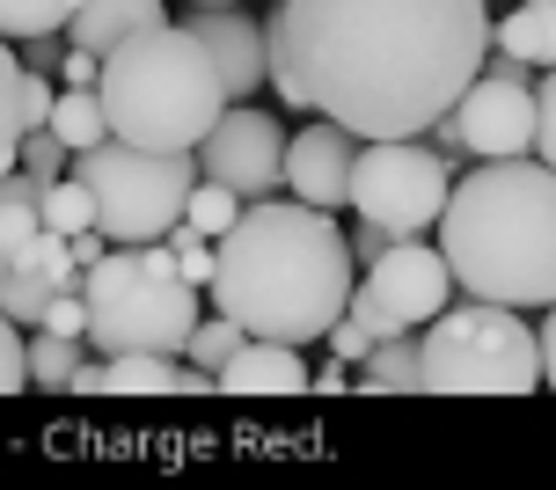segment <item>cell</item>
Returning <instances> with one entry per match:
<instances>
[{
  "mask_svg": "<svg viewBox=\"0 0 556 490\" xmlns=\"http://www.w3.org/2000/svg\"><path fill=\"white\" fill-rule=\"evenodd\" d=\"M271 88L359 139H417L476 81L491 0H271Z\"/></svg>",
  "mask_w": 556,
  "mask_h": 490,
  "instance_id": "obj_1",
  "label": "cell"
},
{
  "mask_svg": "<svg viewBox=\"0 0 556 490\" xmlns=\"http://www.w3.org/2000/svg\"><path fill=\"white\" fill-rule=\"evenodd\" d=\"M205 293L220 315L242 323V337H278V344H315L344 315L352 293V249L337 219L301 198H242V213L213 242V278Z\"/></svg>",
  "mask_w": 556,
  "mask_h": 490,
  "instance_id": "obj_2",
  "label": "cell"
},
{
  "mask_svg": "<svg viewBox=\"0 0 556 490\" xmlns=\"http://www.w3.org/2000/svg\"><path fill=\"white\" fill-rule=\"evenodd\" d=\"M440 256L469 300L505 307H549L556 300V168L534 154L476 162L446 184L440 205Z\"/></svg>",
  "mask_w": 556,
  "mask_h": 490,
  "instance_id": "obj_3",
  "label": "cell"
},
{
  "mask_svg": "<svg viewBox=\"0 0 556 490\" xmlns=\"http://www.w3.org/2000/svg\"><path fill=\"white\" fill-rule=\"evenodd\" d=\"M96 96H103L111 139L154 147V154H191L227 110L220 74L184 23H154L125 45H111L96 59Z\"/></svg>",
  "mask_w": 556,
  "mask_h": 490,
  "instance_id": "obj_4",
  "label": "cell"
},
{
  "mask_svg": "<svg viewBox=\"0 0 556 490\" xmlns=\"http://www.w3.org/2000/svg\"><path fill=\"white\" fill-rule=\"evenodd\" d=\"M96 352H184L198 323V286L176 272L168 242H111L81 272Z\"/></svg>",
  "mask_w": 556,
  "mask_h": 490,
  "instance_id": "obj_5",
  "label": "cell"
},
{
  "mask_svg": "<svg viewBox=\"0 0 556 490\" xmlns=\"http://www.w3.org/2000/svg\"><path fill=\"white\" fill-rule=\"evenodd\" d=\"M417 374L432 395H534L542 344L505 300H446L417 337Z\"/></svg>",
  "mask_w": 556,
  "mask_h": 490,
  "instance_id": "obj_6",
  "label": "cell"
},
{
  "mask_svg": "<svg viewBox=\"0 0 556 490\" xmlns=\"http://www.w3.org/2000/svg\"><path fill=\"white\" fill-rule=\"evenodd\" d=\"M74 176L88 184L96 227H103L111 242H162L168 227L184 219L198 162L191 154H154V147L103 139V147H81V154H74Z\"/></svg>",
  "mask_w": 556,
  "mask_h": 490,
  "instance_id": "obj_7",
  "label": "cell"
},
{
  "mask_svg": "<svg viewBox=\"0 0 556 490\" xmlns=\"http://www.w3.org/2000/svg\"><path fill=\"white\" fill-rule=\"evenodd\" d=\"M446 184H454V168L417 139H359V154H352V184H344V205L374 227H389V235H425L446 205Z\"/></svg>",
  "mask_w": 556,
  "mask_h": 490,
  "instance_id": "obj_8",
  "label": "cell"
},
{
  "mask_svg": "<svg viewBox=\"0 0 556 490\" xmlns=\"http://www.w3.org/2000/svg\"><path fill=\"white\" fill-rule=\"evenodd\" d=\"M359 293H366V307H374V329L395 337V329H425L446 300H454V272H446L440 242H425V235H395V242L366 264Z\"/></svg>",
  "mask_w": 556,
  "mask_h": 490,
  "instance_id": "obj_9",
  "label": "cell"
},
{
  "mask_svg": "<svg viewBox=\"0 0 556 490\" xmlns=\"http://www.w3.org/2000/svg\"><path fill=\"white\" fill-rule=\"evenodd\" d=\"M191 154H198V176L227 184L235 198L286 191V133H278L271 110H256V103H227Z\"/></svg>",
  "mask_w": 556,
  "mask_h": 490,
  "instance_id": "obj_10",
  "label": "cell"
},
{
  "mask_svg": "<svg viewBox=\"0 0 556 490\" xmlns=\"http://www.w3.org/2000/svg\"><path fill=\"white\" fill-rule=\"evenodd\" d=\"M184 29L205 45L227 103H250L256 88H271V45H264V23L250 15V0H205L184 15Z\"/></svg>",
  "mask_w": 556,
  "mask_h": 490,
  "instance_id": "obj_11",
  "label": "cell"
},
{
  "mask_svg": "<svg viewBox=\"0 0 556 490\" xmlns=\"http://www.w3.org/2000/svg\"><path fill=\"white\" fill-rule=\"evenodd\" d=\"M454 133L469 147V162H505V154H534V88L520 81H483L476 74L454 96Z\"/></svg>",
  "mask_w": 556,
  "mask_h": 490,
  "instance_id": "obj_12",
  "label": "cell"
},
{
  "mask_svg": "<svg viewBox=\"0 0 556 490\" xmlns=\"http://www.w3.org/2000/svg\"><path fill=\"white\" fill-rule=\"evenodd\" d=\"M352 154H359V133H344L337 117H307L301 133L286 139V191L301 205H344V184H352Z\"/></svg>",
  "mask_w": 556,
  "mask_h": 490,
  "instance_id": "obj_13",
  "label": "cell"
},
{
  "mask_svg": "<svg viewBox=\"0 0 556 490\" xmlns=\"http://www.w3.org/2000/svg\"><path fill=\"white\" fill-rule=\"evenodd\" d=\"M213 388H235V395H293V388H307V359H301V344L242 337V344L213 366Z\"/></svg>",
  "mask_w": 556,
  "mask_h": 490,
  "instance_id": "obj_14",
  "label": "cell"
},
{
  "mask_svg": "<svg viewBox=\"0 0 556 490\" xmlns=\"http://www.w3.org/2000/svg\"><path fill=\"white\" fill-rule=\"evenodd\" d=\"M168 23L162 0H74V15H66V45H81V52H111V45H125V37H139V29Z\"/></svg>",
  "mask_w": 556,
  "mask_h": 490,
  "instance_id": "obj_15",
  "label": "cell"
},
{
  "mask_svg": "<svg viewBox=\"0 0 556 490\" xmlns=\"http://www.w3.org/2000/svg\"><path fill=\"white\" fill-rule=\"evenodd\" d=\"M491 45L513 59H528L534 74L556 66V0H520L505 23H491Z\"/></svg>",
  "mask_w": 556,
  "mask_h": 490,
  "instance_id": "obj_16",
  "label": "cell"
},
{
  "mask_svg": "<svg viewBox=\"0 0 556 490\" xmlns=\"http://www.w3.org/2000/svg\"><path fill=\"white\" fill-rule=\"evenodd\" d=\"M45 133H52L66 154L103 147V139H111V117H103V96H96V81H88V88H59V96H52V117H45Z\"/></svg>",
  "mask_w": 556,
  "mask_h": 490,
  "instance_id": "obj_17",
  "label": "cell"
},
{
  "mask_svg": "<svg viewBox=\"0 0 556 490\" xmlns=\"http://www.w3.org/2000/svg\"><path fill=\"white\" fill-rule=\"evenodd\" d=\"M359 388H374V395L425 388V374H417V337H410V329H395V337H374V352L359 359Z\"/></svg>",
  "mask_w": 556,
  "mask_h": 490,
  "instance_id": "obj_18",
  "label": "cell"
},
{
  "mask_svg": "<svg viewBox=\"0 0 556 490\" xmlns=\"http://www.w3.org/2000/svg\"><path fill=\"white\" fill-rule=\"evenodd\" d=\"M37 176L29 168H0V256H15V249L45 227V213H37Z\"/></svg>",
  "mask_w": 556,
  "mask_h": 490,
  "instance_id": "obj_19",
  "label": "cell"
},
{
  "mask_svg": "<svg viewBox=\"0 0 556 490\" xmlns=\"http://www.w3.org/2000/svg\"><path fill=\"white\" fill-rule=\"evenodd\" d=\"M23 366H29V388H74V366H81V337L37 329V337H23Z\"/></svg>",
  "mask_w": 556,
  "mask_h": 490,
  "instance_id": "obj_20",
  "label": "cell"
},
{
  "mask_svg": "<svg viewBox=\"0 0 556 490\" xmlns=\"http://www.w3.org/2000/svg\"><path fill=\"white\" fill-rule=\"evenodd\" d=\"M37 213H45L52 235H81V227H96V198H88V184L66 168V176H52V184L37 191Z\"/></svg>",
  "mask_w": 556,
  "mask_h": 490,
  "instance_id": "obj_21",
  "label": "cell"
},
{
  "mask_svg": "<svg viewBox=\"0 0 556 490\" xmlns=\"http://www.w3.org/2000/svg\"><path fill=\"white\" fill-rule=\"evenodd\" d=\"M8 264H15V272H37L45 286H52V293H59V286H81V264H74L66 235H52V227H37V235H29V242L15 249Z\"/></svg>",
  "mask_w": 556,
  "mask_h": 490,
  "instance_id": "obj_22",
  "label": "cell"
},
{
  "mask_svg": "<svg viewBox=\"0 0 556 490\" xmlns=\"http://www.w3.org/2000/svg\"><path fill=\"white\" fill-rule=\"evenodd\" d=\"M235 213H242V198L227 191V184H213V176H198L191 198H184V227H198L205 242H220L227 227H235Z\"/></svg>",
  "mask_w": 556,
  "mask_h": 490,
  "instance_id": "obj_23",
  "label": "cell"
},
{
  "mask_svg": "<svg viewBox=\"0 0 556 490\" xmlns=\"http://www.w3.org/2000/svg\"><path fill=\"white\" fill-rule=\"evenodd\" d=\"M74 0H0V37L23 45V37H45V29H66Z\"/></svg>",
  "mask_w": 556,
  "mask_h": 490,
  "instance_id": "obj_24",
  "label": "cell"
},
{
  "mask_svg": "<svg viewBox=\"0 0 556 490\" xmlns=\"http://www.w3.org/2000/svg\"><path fill=\"white\" fill-rule=\"evenodd\" d=\"M23 66H15V45L0 37V168H15V139H23Z\"/></svg>",
  "mask_w": 556,
  "mask_h": 490,
  "instance_id": "obj_25",
  "label": "cell"
},
{
  "mask_svg": "<svg viewBox=\"0 0 556 490\" xmlns=\"http://www.w3.org/2000/svg\"><path fill=\"white\" fill-rule=\"evenodd\" d=\"M235 344H242V323H235V315H220V307H213V315H198V323H191V344H184V359H191V366H205V374H213V366H220V359L235 352Z\"/></svg>",
  "mask_w": 556,
  "mask_h": 490,
  "instance_id": "obj_26",
  "label": "cell"
},
{
  "mask_svg": "<svg viewBox=\"0 0 556 490\" xmlns=\"http://www.w3.org/2000/svg\"><path fill=\"white\" fill-rule=\"evenodd\" d=\"M45 300H52V286H45L37 272H15V264L0 272V315H8V323H37Z\"/></svg>",
  "mask_w": 556,
  "mask_h": 490,
  "instance_id": "obj_27",
  "label": "cell"
},
{
  "mask_svg": "<svg viewBox=\"0 0 556 490\" xmlns=\"http://www.w3.org/2000/svg\"><path fill=\"white\" fill-rule=\"evenodd\" d=\"M15 168H29L37 184H52V176H66V168H74V154H66V147H59V139L37 125V133L15 139Z\"/></svg>",
  "mask_w": 556,
  "mask_h": 490,
  "instance_id": "obj_28",
  "label": "cell"
},
{
  "mask_svg": "<svg viewBox=\"0 0 556 490\" xmlns=\"http://www.w3.org/2000/svg\"><path fill=\"white\" fill-rule=\"evenodd\" d=\"M162 242H168V256H176V272H184V278L198 286V293H205V278H213V242H205L198 227H184V219L168 227Z\"/></svg>",
  "mask_w": 556,
  "mask_h": 490,
  "instance_id": "obj_29",
  "label": "cell"
},
{
  "mask_svg": "<svg viewBox=\"0 0 556 490\" xmlns=\"http://www.w3.org/2000/svg\"><path fill=\"white\" fill-rule=\"evenodd\" d=\"M534 162L556 168V66L534 74Z\"/></svg>",
  "mask_w": 556,
  "mask_h": 490,
  "instance_id": "obj_30",
  "label": "cell"
},
{
  "mask_svg": "<svg viewBox=\"0 0 556 490\" xmlns=\"http://www.w3.org/2000/svg\"><path fill=\"white\" fill-rule=\"evenodd\" d=\"M29 388V366H23V323H8L0 315V395H15Z\"/></svg>",
  "mask_w": 556,
  "mask_h": 490,
  "instance_id": "obj_31",
  "label": "cell"
},
{
  "mask_svg": "<svg viewBox=\"0 0 556 490\" xmlns=\"http://www.w3.org/2000/svg\"><path fill=\"white\" fill-rule=\"evenodd\" d=\"M52 96H59V88L45 81L37 66H23V96H15V103H23V133H37V125L52 117Z\"/></svg>",
  "mask_w": 556,
  "mask_h": 490,
  "instance_id": "obj_32",
  "label": "cell"
},
{
  "mask_svg": "<svg viewBox=\"0 0 556 490\" xmlns=\"http://www.w3.org/2000/svg\"><path fill=\"white\" fill-rule=\"evenodd\" d=\"M483 81H520V88H534V66L528 59H513V52H498V45H483V66H476Z\"/></svg>",
  "mask_w": 556,
  "mask_h": 490,
  "instance_id": "obj_33",
  "label": "cell"
},
{
  "mask_svg": "<svg viewBox=\"0 0 556 490\" xmlns=\"http://www.w3.org/2000/svg\"><path fill=\"white\" fill-rule=\"evenodd\" d=\"M389 242H395V235H389V227H374V219H359V227L344 235V249H352V264H374V256H381Z\"/></svg>",
  "mask_w": 556,
  "mask_h": 490,
  "instance_id": "obj_34",
  "label": "cell"
},
{
  "mask_svg": "<svg viewBox=\"0 0 556 490\" xmlns=\"http://www.w3.org/2000/svg\"><path fill=\"white\" fill-rule=\"evenodd\" d=\"M307 388H323V395H337V388H359V374H352V359H323V366H315V374H307Z\"/></svg>",
  "mask_w": 556,
  "mask_h": 490,
  "instance_id": "obj_35",
  "label": "cell"
},
{
  "mask_svg": "<svg viewBox=\"0 0 556 490\" xmlns=\"http://www.w3.org/2000/svg\"><path fill=\"white\" fill-rule=\"evenodd\" d=\"M59 52H66V37H59V29H45V37H23V66H37V74H45V66H59Z\"/></svg>",
  "mask_w": 556,
  "mask_h": 490,
  "instance_id": "obj_36",
  "label": "cell"
},
{
  "mask_svg": "<svg viewBox=\"0 0 556 490\" xmlns=\"http://www.w3.org/2000/svg\"><path fill=\"white\" fill-rule=\"evenodd\" d=\"M59 74H66V88H88V81H96V52L66 45V52H59Z\"/></svg>",
  "mask_w": 556,
  "mask_h": 490,
  "instance_id": "obj_37",
  "label": "cell"
},
{
  "mask_svg": "<svg viewBox=\"0 0 556 490\" xmlns=\"http://www.w3.org/2000/svg\"><path fill=\"white\" fill-rule=\"evenodd\" d=\"M534 344H542V381L556 388V300H549V315H542V329H534Z\"/></svg>",
  "mask_w": 556,
  "mask_h": 490,
  "instance_id": "obj_38",
  "label": "cell"
},
{
  "mask_svg": "<svg viewBox=\"0 0 556 490\" xmlns=\"http://www.w3.org/2000/svg\"><path fill=\"white\" fill-rule=\"evenodd\" d=\"M184 8H205V0H184Z\"/></svg>",
  "mask_w": 556,
  "mask_h": 490,
  "instance_id": "obj_39",
  "label": "cell"
},
{
  "mask_svg": "<svg viewBox=\"0 0 556 490\" xmlns=\"http://www.w3.org/2000/svg\"><path fill=\"white\" fill-rule=\"evenodd\" d=\"M0 272H8V256H0Z\"/></svg>",
  "mask_w": 556,
  "mask_h": 490,
  "instance_id": "obj_40",
  "label": "cell"
}]
</instances>
